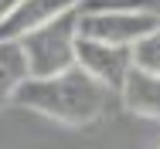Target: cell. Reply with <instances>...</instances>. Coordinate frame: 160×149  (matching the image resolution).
<instances>
[{"label":"cell","instance_id":"3957f363","mask_svg":"<svg viewBox=\"0 0 160 149\" xmlns=\"http://www.w3.org/2000/svg\"><path fill=\"white\" fill-rule=\"evenodd\" d=\"M157 24H160L157 10L123 7V3H109V7L85 3L82 14H78V34L82 37H96V41H106V44H123V48H133Z\"/></svg>","mask_w":160,"mask_h":149},{"label":"cell","instance_id":"277c9868","mask_svg":"<svg viewBox=\"0 0 160 149\" xmlns=\"http://www.w3.org/2000/svg\"><path fill=\"white\" fill-rule=\"evenodd\" d=\"M75 64H78L82 71H89L99 85H106L112 95H119L129 68H133V48L106 44V41L82 37V34H78V41H75Z\"/></svg>","mask_w":160,"mask_h":149},{"label":"cell","instance_id":"52a82bcc","mask_svg":"<svg viewBox=\"0 0 160 149\" xmlns=\"http://www.w3.org/2000/svg\"><path fill=\"white\" fill-rule=\"evenodd\" d=\"M31 78L21 41H0V109L14 102L17 88Z\"/></svg>","mask_w":160,"mask_h":149},{"label":"cell","instance_id":"9c48e42d","mask_svg":"<svg viewBox=\"0 0 160 149\" xmlns=\"http://www.w3.org/2000/svg\"><path fill=\"white\" fill-rule=\"evenodd\" d=\"M14 3H17V0H0V21L10 14V7H14Z\"/></svg>","mask_w":160,"mask_h":149},{"label":"cell","instance_id":"ba28073f","mask_svg":"<svg viewBox=\"0 0 160 149\" xmlns=\"http://www.w3.org/2000/svg\"><path fill=\"white\" fill-rule=\"evenodd\" d=\"M133 64L160 75V24L150 30L147 37H140V41L133 44Z\"/></svg>","mask_w":160,"mask_h":149},{"label":"cell","instance_id":"8fae6325","mask_svg":"<svg viewBox=\"0 0 160 149\" xmlns=\"http://www.w3.org/2000/svg\"><path fill=\"white\" fill-rule=\"evenodd\" d=\"M112 3H123V7H136L140 0H112Z\"/></svg>","mask_w":160,"mask_h":149},{"label":"cell","instance_id":"8992f818","mask_svg":"<svg viewBox=\"0 0 160 149\" xmlns=\"http://www.w3.org/2000/svg\"><path fill=\"white\" fill-rule=\"evenodd\" d=\"M119 102H123V109L129 115L160 122V75L133 64L123 88H119Z\"/></svg>","mask_w":160,"mask_h":149},{"label":"cell","instance_id":"5b68a950","mask_svg":"<svg viewBox=\"0 0 160 149\" xmlns=\"http://www.w3.org/2000/svg\"><path fill=\"white\" fill-rule=\"evenodd\" d=\"M89 0H17L10 7V14L0 21V41H21L24 34L51 24L55 17H62L68 10L85 7Z\"/></svg>","mask_w":160,"mask_h":149},{"label":"cell","instance_id":"30bf717a","mask_svg":"<svg viewBox=\"0 0 160 149\" xmlns=\"http://www.w3.org/2000/svg\"><path fill=\"white\" fill-rule=\"evenodd\" d=\"M136 7H147V10H153V7H160V0H140Z\"/></svg>","mask_w":160,"mask_h":149},{"label":"cell","instance_id":"7a4b0ae2","mask_svg":"<svg viewBox=\"0 0 160 149\" xmlns=\"http://www.w3.org/2000/svg\"><path fill=\"white\" fill-rule=\"evenodd\" d=\"M78 10H68L62 17H55L51 24L31 30L21 37V51L28 58V71L31 78H48L58 75L65 68L75 64V41H78Z\"/></svg>","mask_w":160,"mask_h":149},{"label":"cell","instance_id":"6da1fadb","mask_svg":"<svg viewBox=\"0 0 160 149\" xmlns=\"http://www.w3.org/2000/svg\"><path fill=\"white\" fill-rule=\"evenodd\" d=\"M109 98L112 91L106 85H99L78 64H72L48 78H28L14 95V105H24L28 112H38L58 125L82 129L109 112Z\"/></svg>","mask_w":160,"mask_h":149}]
</instances>
